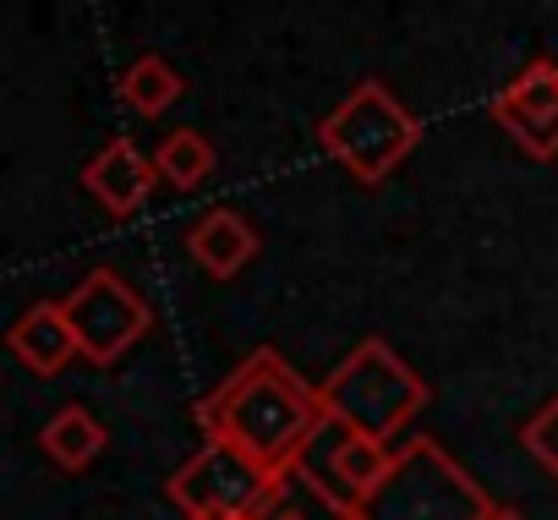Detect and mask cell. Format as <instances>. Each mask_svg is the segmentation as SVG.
<instances>
[{"label":"cell","mask_w":558,"mask_h":520,"mask_svg":"<svg viewBox=\"0 0 558 520\" xmlns=\"http://www.w3.org/2000/svg\"><path fill=\"white\" fill-rule=\"evenodd\" d=\"M487 110L531 159H558V61H531L514 72Z\"/></svg>","instance_id":"cell-8"},{"label":"cell","mask_w":558,"mask_h":520,"mask_svg":"<svg viewBox=\"0 0 558 520\" xmlns=\"http://www.w3.org/2000/svg\"><path fill=\"white\" fill-rule=\"evenodd\" d=\"M324 422L329 416H324L318 384H307L268 346L252 351L219 389H208L197 400L203 438H230L274 471H296Z\"/></svg>","instance_id":"cell-1"},{"label":"cell","mask_w":558,"mask_h":520,"mask_svg":"<svg viewBox=\"0 0 558 520\" xmlns=\"http://www.w3.org/2000/svg\"><path fill=\"white\" fill-rule=\"evenodd\" d=\"M389 465H395V444L367 438V433L340 427V422H324L318 438L307 444L296 476H302L318 498H329L345 520H356V509L373 498V487L389 476Z\"/></svg>","instance_id":"cell-7"},{"label":"cell","mask_w":558,"mask_h":520,"mask_svg":"<svg viewBox=\"0 0 558 520\" xmlns=\"http://www.w3.org/2000/svg\"><path fill=\"white\" fill-rule=\"evenodd\" d=\"M116 94H121V105H126L132 116L154 121V116H165V110L186 94V83H181V72H175L165 56H137V61L121 72Z\"/></svg>","instance_id":"cell-13"},{"label":"cell","mask_w":558,"mask_h":520,"mask_svg":"<svg viewBox=\"0 0 558 520\" xmlns=\"http://www.w3.org/2000/svg\"><path fill=\"white\" fill-rule=\"evenodd\" d=\"M493 498L433 438H405L389 476L356 509V520H487Z\"/></svg>","instance_id":"cell-4"},{"label":"cell","mask_w":558,"mask_h":520,"mask_svg":"<svg viewBox=\"0 0 558 520\" xmlns=\"http://www.w3.org/2000/svg\"><path fill=\"white\" fill-rule=\"evenodd\" d=\"M66 318L83 346V362H94V367H116L154 329V307L116 269H88L66 297Z\"/></svg>","instance_id":"cell-6"},{"label":"cell","mask_w":558,"mask_h":520,"mask_svg":"<svg viewBox=\"0 0 558 520\" xmlns=\"http://www.w3.org/2000/svg\"><path fill=\"white\" fill-rule=\"evenodd\" d=\"M318 143H324V154H329L351 181L378 186V181L395 176V165L411 159V148L422 143V121H416L378 77H367V83H356V88L324 116Z\"/></svg>","instance_id":"cell-3"},{"label":"cell","mask_w":558,"mask_h":520,"mask_svg":"<svg viewBox=\"0 0 558 520\" xmlns=\"http://www.w3.org/2000/svg\"><path fill=\"white\" fill-rule=\"evenodd\" d=\"M186 252H192V264H197L208 280H235L252 257H257V230H252L246 214H235V208H208V214H197V225L186 230Z\"/></svg>","instance_id":"cell-11"},{"label":"cell","mask_w":558,"mask_h":520,"mask_svg":"<svg viewBox=\"0 0 558 520\" xmlns=\"http://www.w3.org/2000/svg\"><path fill=\"white\" fill-rule=\"evenodd\" d=\"M154 186H159V165H154V154H143L132 137H110V143L83 165V192H88L110 219H132V214L148 203Z\"/></svg>","instance_id":"cell-9"},{"label":"cell","mask_w":558,"mask_h":520,"mask_svg":"<svg viewBox=\"0 0 558 520\" xmlns=\"http://www.w3.org/2000/svg\"><path fill=\"white\" fill-rule=\"evenodd\" d=\"M7 351H12L28 373H39V378L66 373V367L83 356V346H77V335H72V318H66V302H34V307L7 329Z\"/></svg>","instance_id":"cell-10"},{"label":"cell","mask_w":558,"mask_h":520,"mask_svg":"<svg viewBox=\"0 0 558 520\" xmlns=\"http://www.w3.org/2000/svg\"><path fill=\"white\" fill-rule=\"evenodd\" d=\"M214 143L203 137V132H192V126H175V132H165L159 137V148H154V165H159V181L165 186H175V192H192V186H203L208 176H214Z\"/></svg>","instance_id":"cell-14"},{"label":"cell","mask_w":558,"mask_h":520,"mask_svg":"<svg viewBox=\"0 0 558 520\" xmlns=\"http://www.w3.org/2000/svg\"><path fill=\"white\" fill-rule=\"evenodd\" d=\"M263 520H318V515H307V504L296 498V476H291V487L279 493V504H274V509H268Z\"/></svg>","instance_id":"cell-16"},{"label":"cell","mask_w":558,"mask_h":520,"mask_svg":"<svg viewBox=\"0 0 558 520\" xmlns=\"http://www.w3.org/2000/svg\"><path fill=\"white\" fill-rule=\"evenodd\" d=\"M487 520H525V515H520V509H509V504H493V515H487Z\"/></svg>","instance_id":"cell-17"},{"label":"cell","mask_w":558,"mask_h":520,"mask_svg":"<svg viewBox=\"0 0 558 520\" xmlns=\"http://www.w3.org/2000/svg\"><path fill=\"white\" fill-rule=\"evenodd\" d=\"M318 400H324V416H329V422L395 444V438L422 416L427 384L411 373V362H405L389 340L367 335V340L318 384Z\"/></svg>","instance_id":"cell-2"},{"label":"cell","mask_w":558,"mask_h":520,"mask_svg":"<svg viewBox=\"0 0 558 520\" xmlns=\"http://www.w3.org/2000/svg\"><path fill=\"white\" fill-rule=\"evenodd\" d=\"M520 444H525V455L558 482V395H553V400L520 427Z\"/></svg>","instance_id":"cell-15"},{"label":"cell","mask_w":558,"mask_h":520,"mask_svg":"<svg viewBox=\"0 0 558 520\" xmlns=\"http://www.w3.org/2000/svg\"><path fill=\"white\" fill-rule=\"evenodd\" d=\"M291 487V471H274L230 438H208L170 482V504L186 520H263L279 493Z\"/></svg>","instance_id":"cell-5"},{"label":"cell","mask_w":558,"mask_h":520,"mask_svg":"<svg viewBox=\"0 0 558 520\" xmlns=\"http://www.w3.org/2000/svg\"><path fill=\"white\" fill-rule=\"evenodd\" d=\"M105 444H110V433H105V422H99L88 406H61V411L45 422V433H39V449H45L61 471H88V465L105 455Z\"/></svg>","instance_id":"cell-12"}]
</instances>
